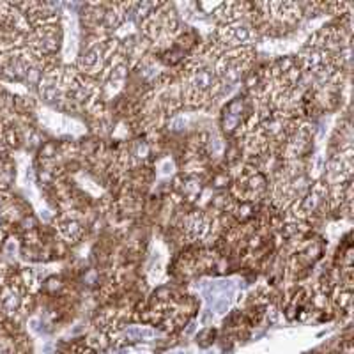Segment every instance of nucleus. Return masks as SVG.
Listing matches in <instances>:
<instances>
[{
  "instance_id": "obj_1",
  "label": "nucleus",
  "mask_w": 354,
  "mask_h": 354,
  "mask_svg": "<svg viewBox=\"0 0 354 354\" xmlns=\"http://www.w3.org/2000/svg\"><path fill=\"white\" fill-rule=\"evenodd\" d=\"M257 29L252 21H236V23L220 25L216 31L218 44H222L225 50L230 48H248L257 39Z\"/></svg>"
},
{
  "instance_id": "obj_2",
  "label": "nucleus",
  "mask_w": 354,
  "mask_h": 354,
  "mask_svg": "<svg viewBox=\"0 0 354 354\" xmlns=\"http://www.w3.org/2000/svg\"><path fill=\"white\" fill-rule=\"evenodd\" d=\"M328 184L324 182H315L312 188H308L296 202L292 204V214L296 218H308L314 212H317L320 209L328 206Z\"/></svg>"
},
{
  "instance_id": "obj_3",
  "label": "nucleus",
  "mask_w": 354,
  "mask_h": 354,
  "mask_svg": "<svg viewBox=\"0 0 354 354\" xmlns=\"http://www.w3.org/2000/svg\"><path fill=\"white\" fill-rule=\"evenodd\" d=\"M182 229H184V234L188 239H192V241L204 239L211 230V220H209V216L204 214L202 211H195L184 218Z\"/></svg>"
},
{
  "instance_id": "obj_4",
  "label": "nucleus",
  "mask_w": 354,
  "mask_h": 354,
  "mask_svg": "<svg viewBox=\"0 0 354 354\" xmlns=\"http://www.w3.org/2000/svg\"><path fill=\"white\" fill-rule=\"evenodd\" d=\"M59 232H61L68 241H78L84 236V225H81L76 218L66 216V218L59 220Z\"/></svg>"
},
{
  "instance_id": "obj_5",
  "label": "nucleus",
  "mask_w": 354,
  "mask_h": 354,
  "mask_svg": "<svg viewBox=\"0 0 354 354\" xmlns=\"http://www.w3.org/2000/svg\"><path fill=\"white\" fill-rule=\"evenodd\" d=\"M0 223H2V216H0Z\"/></svg>"
},
{
  "instance_id": "obj_6",
  "label": "nucleus",
  "mask_w": 354,
  "mask_h": 354,
  "mask_svg": "<svg viewBox=\"0 0 354 354\" xmlns=\"http://www.w3.org/2000/svg\"><path fill=\"white\" fill-rule=\"evenodd\" d=\"M0 280H2V275H0Z\"/></svg>"
}]
</instances>
